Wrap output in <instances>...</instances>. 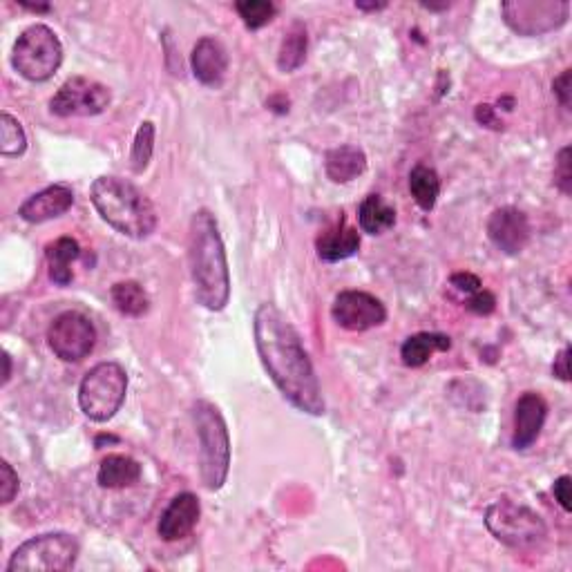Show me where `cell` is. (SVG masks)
Returning a JSON list of instances; mask_svg holds the SVG:
<instances>
[{
  "instance_id": "obj_35",
  "label": "cell",
  "mask_w": 572,
  "mask_h": 572,
  "mask_svg": "<svg viewBox=\"0 0 572 572\" xmlns=\"http://www.w3.org/2000/svg\"><path fill=\"white\" fill-rule=\"evenodd\" d=\"M552 492H555V499L559 501L561 508L570 512V476L568 474L559 476L555 485H552Z\"/></svg>"
},
{
  "instance_id": "obj_28",
  "label": "cell",
  "mask_w": 572,
  "mask_h": 572,
  "mask_svg": "<svg viewBox=\"0 0 572 572\" xmlns=\"http://www.w3.org/2000/svg\"><path fill=\"white\" fill-rule=\"evenodd\" d=\"M152 152H155V123L152 121H143L137 135H135V143H132L130 150V168L132 173L141 175L143 170L148 168Z\"/></svg>"
},
{
  "instance_id": "obj_34",
  "label": "cell",
  "mask_w": 572,
  "mask_h": 572,
  "mask_svg": "<svg viewBox=\"0 0 572 572\" xmlns=\"http://www.w3.org/2000/svg\"><path fill=\"white\" fill-rule=\"evenodd\" d=\"M450 282L454 289H459L461 293H467V295H472L481 289V280L476 278L474 273H454Z\"/></svg>"
},
{
  "instance_id": "obj_21",
  "label": "cell",
  "mask_w": 572,
  "mask_h": 572,
  "mask_svg": "<svg viewBox=\"0 0 572 572\" xmlns=\"http://www.w3.org/2000/svg\"><path fill=\"white\" fill-rule=\"evenodd\" d=\"M141 479V465L126 454H110L99 465L97 481L106 490H121Z\"/></svg>"
},
{
  "instance_id": "obj_3",
  "label": "cell",
  "mask_w": 572,
  "mask_h": 572,
  "mask_svg": "<svg viewBox=\"0 0 572 572\" xmlns=\"http://www.w3.org/2000/svg\"><path fill=\"white\" fill-rule=\"evenodd\" d=\"M90 197L103 222L117 233L132 237V240H143L155 233V206L128 179L103 175L92 184Z\"/></svg>"
},
{
  "instance_id": "obj_30",
  "label": "cell",
  "mask_w": 572,
  "mask_h": 572,
  "mask_svg": "<svg viewBox=\"0 0 572 572\" xmlns=\"http://www.w3.org/2000/svg\"><path fill=\"white\" fill-rule=\"evenodd\" d=\"M555 186L564 195L572 193V164H570V146L561 148L555 161Z\"/></svg>"
},
{
  "instance_id": "obj_15",
  "label": "cell",
  "mask_w": 572,
  "mask_h": 572,
  "mask_svg": "<svg viewBox=\"0 0 572 572\" xmlns=\"http://www.w3.org/2000/svg\"><path fill=\"white\" fill-rule=\"evenodd\" d=\"M199 517H202V505H199V499L195 494L193 492L177 494L164 510V514H161L157 526L159 537L164 541L184 539L195 530Z\"/></svg>"
},
{
  "instance_id": "obj_40",
  "label": "cell",
  "mask_w": 572,
  "mask_h": 572,
  "mask_svg": "<svg viewBox=\"0 0 572 572\" xmlns=\"http://www.w3.org/2000/svg\"><path fill=\"white\" fill-rule=\"evenodd\" d=\"M425 9H432V12H443V9H450V3H443V5H434V3H423Z\"/></svg>"
},
{
  "instance_id": "obj_32",
  "label": "cell",
  "mask_w": 572,
  "mask_h": 572,
  "mask_svg": "<svg viewBox=\"0 0 572 572\" xmlns=\"http://www.w3.org/2000/svg\"><path fill=\"white\" fill-rule=\"evenodd\" d=\"M465 304H467V309L479 313V316H490V313L497 309V298H494L490 291L479 289L470 295V300H467Z\"/></svg>"
},
{
  "instance_id": "obj_22",
  "label": "cell",
  "mask_w": 572,
  "mask_h": 572,
  "mask_svg": "<svg viewBox=\"0 0 572 572\" xmlns=\"http://www.w3.org/2000/svg\"><path fill=\"white\" fill-rule=\"evenodd\" d=\"M81 255V246L74 237H59V240L47 246L45 257L50 266V278L54 284L68 286L74 278L72 262Z\"/></svg>"
},
{
  "instance_id": "obj_41",
  "label": "cell",
  "mask_w": 572,
  "mask_h": 572,
  "mask_svg": "<svg viewBox=\"0 0 572 572\" xmlns=\"http://www.w3.org/2000/svg\"><path fill=\"white\" fill-rule=\"evenodd\" d=\"M23 7L32 9V12H50V5H27V3H23Z\"/></svg>"
},
{
  "instance_id": "obj_8",
  "label": "cell",
  "mask_w": 572,
  "mask_h": 572,
  "mask_svg": "<svg viewBox=\"0 0 572 572\" xmlns=\"http://www.w3.org/2000/svg\"><path fill=\"white\" fill-rule=\"evenodd\" d=\"M485 526L490 535L510 548H530L546 539V523L528 505L512 499L494 501L485 512Z\"/></svg>"
},
{
  "instance_id": "obj_6",
  "label": "cell",
  "mask_w": 572,
  "mask_h": 572,
  "mask_svg": "<svg viewBox=\"0 0 572 572\" xmlns=\"http://www.w3.org/2000/svg\"><path fill=\"white\" fill-rule=\"evenodd\" d=\"M63 63V45L59 36L43 23H36L16 38L12 65L23 79L32 83L50 81Z\"/></svg>"
},
{
  "instance_id": "obj_33",
  "label": "cell",
  "mask_w": 572,
  "mask_h": 572,
  "mask_svg": "<svg viewBox=\"0 0 572 572\" xmlns=\"http://www.w3.org/2000/svg\"><path fill=\"white\" fill-rule=\"evenodd\" d=\"M570 76H572V70H564L555 81H552V90H555L561 108H566V110H570Z\"/></svg>"
},
{
  "instance_id": "obj_39",
  "label": "cell",
  "mask_w": 572,
  "mask_h": 572,
  "mask_svg": "<svg viewBox=\"0 0 572 572\" xmlns=\"http://www.w3.org/2000/svg\"><path fill=\"white\" fill-rule=\"evenodd\" d=\"M358 9H362V12H378V9H385L387 3H356Z\"/></svg>"
},
{
  "instance_id": "obj_10",
  "label": "cell",
  "mask_w": 572,
  "mask_h": 572,
  "mask_svg": "<svg viewBox=\"0 0 572 572\" xmlns=\"http://www.w3.org/2000/svg\"><path fill=\"white\" fill-rule=\"evenodd\" d=\"M47 345L63 362H81L97 345V329L79 311H65L56 316L47 329Z\"/></svg>"
},
{
  "instance_id": "obj_4",
  "label": "cell",
  "mask_w": 572,
  "mask_h": 572,
  "mask_svg": "<svg viewBox=\"0 0 572 572\" xmlns=\"http://www.w3.org/2000/svg\"><path fill=\"white\" fill-rule=\"evenodd\" d=\"M193 423L199 441V474L206 490L224 488L231 470V436L219 407L211 400H197L193 405Z\"/></svg>"
},
{
  "instance_id": "obj_37",
  "label": "cell",
  "mask_w": 572,
  "mask_h": 572,
  "mask_svg": "<svg viewBox=\"0 0 572 572\" xmlns=\"http://www.w3.org/2000/svg\"><path fill=\"white\" fill-rule=\"evenodd\" d=\"M474 117H476V121L481 123V126H488V128H494V130L503 128V123L497 119V114H494L492 106H479V108H476V112H474Z\"/></svg>"
},
{
  "instance_id": "obj_31",
  "label": "cell",
  "mask_w": 572,
  "mask_h": 572,
  "mask_svg": "<svg viewBox=\"0 0 572 572\" xmlns=\"http://www.w3.org/2000/svg\"><path fill=\"white\" fill-rule=\"evenodd\" d=\"M18 494V474L7 461L0 463V499L3 505H9Z\"/></svg>"
},
{
  "instance_id": "obj_1",
  "label": "cell",
  "mask_w": 572,
  "mask_h": 572,
  "mask_svg": "<svg viewBox=\"0 0 572 572\" xmlns=\"http://www.w3.org/2000/svg\"><path fill=\"white\" fill-rule=\"evenodd\" d=\"M253 333L257 354L280 394L300 412L322 416L327 405L320 380L291 320L273 302H264L255 311Z\"/></svg>"
},
{
  "instance_id": "obj_13",
  "label": "cell",
  "mask_w": 572,
  "mask_h": 572,
  "mask_svg": "<svg viewBox=\"0 0 572 572\" xmlns=\"http://www.w3.org/2000/svg\"><path fill=\"white\" fill-rule=\"evenodd\" d=\"M530 235L528 215L514 206L497 208L488 219L490 242L505 255H519L528 246Z\"/></svg>"
},
{
  "instance_id": "obj_11",
  "label": "cell",
  "mask_w": 572,
  "mask_h": 572,
  "mask_svg": "<svg viewBox=\"0 0 572 572\" xmlns=\"http://www.w3.org/2000/svg\"><path fill=\"white\" fill-rule=\"evenodd\" d=\"M112 94L106 85L85 76H72L65 81L50 101V112L56 117H97L110 106Z\"/></svg>"
},
{
  "instance_id": "obj_29",
  "label": "cell",
  "mask_w": 572,
  "mask_h": 572,
  "mask_svg": "<svg viewBox=\"0 0 572 572\" xmlns=\"http://www.w3.org/2000/svg\"><path fill=\"white\" fill-rule=\"evenodd\" d=\"M235 9L249 30H260V27L269 25L273 16L278 14V9L269 0H240Z\"/></svg>"
},
{
  "instance_id": "obj_24",
  "label": "cell",
  "mask_w": 572,
  "mask_h": 572,
  "mask_svg": "<svg viewBox=\"0 0 572 572\" xmlns=\"http://www.w3.org/2000/svg\"><path fill=\"white\" fill-rule=\"evenodd\" d=\"M307 50H309L307 27H304V23L295 21L282 38L278 52V68L282 72H295L298 68H302V63L307 61Z\"/></svg>"
},
{
  "instance_id": "obj_7",
  "label": "cell",
  "mask_w": 572,
  "mask_h": 572,
  "mask_svg": "<svg viewBox=\"0 0 572 572\" xmlns=\"http://www.w3.org/2000/svg\"><path fill=\"white\" fill-rule=\"evenodd\" d=\"M81 546L65 532H47L27 539L14 550L7 572H65L76 566Z\"/></svg>"
},
{
  "instance_id": "obj_36",
  "label": "cell",
  "mask_w": 572,
  "mask_h": 572,
  "mask_svg": "<svg viewBox=\"0 0 572 572\" xmlns=\"http://www.w3.org/2000/svg\"><path fill=\"white\" fill-rule=\"evenodd\" d=\"M568 362H570V347H564L561 349V354L555 358V365H552V374H555L559 380H564V383L570 380Z\"/></svg>"
},
{
  "instance_id": "obj_14",
  "label": "cell",
  "mask_w": 572,
  "mask_h": 572,
  "mask_svg": "<svg viewBox=\"0 0 572 572\" xmlns=\"http://www.w3.org/2000/svg\"><path fill=\"white\" fill-rule=\"evenodd\" d=\"M548 405L539 394L526 392L514 407V432H512V447L514 450H528L537 443L541 429L546 425Z\"/></svg>"
},
{
  "instance_id": "obj_16",
  "label": "cell",
  "mask_w": 572,
  "mask_h": 572,
  "mask_svg": "<svg viewBox=\"0 0 572 572\" xmlns=\"http://www.w3.org/2000/svg\"><path fill=\"white\" fill-rule=\"evenodd\" d=\"M195 79L206 88H219L228 72V52L226 47L213 36L199 38L190 54Z\"/></svg>"
},
{
  "instance_id": "obj_18",
  "label": "cell",
  "mask_w": 572,
  "mask_h": 572,
  "mask_svg": "<svg viewBox=\"0 0 572 572\" xmlns=\"http://www.w3.org/2000/svg\"><path fill=\"white\" fill-rule=\"evenodd\" d=\"M360 249V233L347 224V217L340 213L336 226L324 231L316 240V251L322 262H340L354 257Z\"/></svg>"
},
{
  "instance_id": "obj_12",
  "label": "cell",
  "mask_w": 572,
  "mask_h": 572,
  "mask_svg": "<svg viewBox=\"0 0 572 572\" xmlns=\"http://www.w3.org/2000/svg\"><path fill=\"white\" fill-rule=\"evenodd\" d=\"M331 316L342 329L367 331L387 320V309L376 295L367 291H342L331 304Z\"/></svg>"
},
{
  "instance_id": "obj_19",
  "label": "cell",
  "mask_w": 572,
  "mask_h": 572,
  "mask_svg": "<svg viewBox=\"0 0 572 572\" xmlns=\"http://www.w3.org/2000/svg\"><path fill=\"white\" fill-rule=\"evenodd\" d=\"M367 170V155L358 146H338L324 155V173L336 184L360 177Z\"/></svg>"
},
{
  "instance_id": "obj_27",
  "label": "cell",
  "mask_w": 572,
  "mask_h": 572,
  "mask_svg": "<svg viewBox=\"0 0 572 572\" xmlns=\"http://www.w3.org/2000/svg\"><path fill=\"white\" fill-rule=\"evenodd\" d=\"M27 150V135L21 121L14 119L9 112L0 114V155L21 157Z\"/></svg>"
},
{
  "instance_id": "obj_38",
  "label": "cell",
  "mask_w": 572,
  "mask_h": 572,
  "mask_svg": "<svg viewBox=\"0 0 572 572\" xmlns=\"http://www.w3.org/2000/svg\"><path fill=\"white\" fill-rule=\"evenodd\" d=\"M3 360H5V376H3V385L9 383V378H12V358H9L7 351H3Z\"/></svg>"
},
{
  "instance_id": "obj_25",
  "label": "cell",
  "mask_w": 572,
  "mask_h": 572,
  "mask_svg": "<svg viewBox=\"0 0 572 572\" xmlns=\"http://www.w3.org/2000/svg\"><path fill=\"white\" fill-rule=\"evenodd\" d=\"M110 295H112V302H114V307H117V311L128 318L146 316L150 309L148 293L143 291V286L135 280L117 282L112 286Z\"/></svg>"
},
{
  "instance_id": "obj_20",
  "label": "cell",
  "mask_w": 572,
  "mask_h": 572,
  "mask_svg": "<svg viewBox=\"0 0 572 572\" xmlns=\"http://www.w3.org/2000/svg\"><path fill=\"white\" fill-rule=\"evenodd\" d=\"M452 349V340L445 333H429V331H421L409 336L403 347H400V358H403L405 367L418 369L423 367L425 362L432 358L436 351H450Z\"/></svg>"
},
{
  "instance_id": "obj_17",
  "label": "cell",
  "mask_w": 572,
  "mask_h": 572,
  "mask_svg": "<svg viewBox=\"0 0 572 572\" xmlns=\"http://www.w3.org/2000/svg\"><path fill=\"white\" fill-rule=\"evenodd\" d=\"M72 204H74L72 188L65 184H54L43 188L41 193H36L27 199V202H23L21 208H18V215L30 224H43L50 222V219L61 217L63 213H68Z\"/></svg>"
},
{
  "instance_id": "obj_26",
  "label": "cell",
  "mask_w": 572,
  "mask_h": 572,
  "mask_svg": "<svg viewBox=\"0 0 572 572\" xmlns=\"http://www.w3.org/2000/svg\"><path fill=\"white\" fill-rule=\"evenodd\" d=\"M409 193H412L414 202L423 208V211H432L441 195V179H438L434 168L416 166L409 173Z\"/></svg>"
},
{
  "instance_id": "obj_2",
  "label": "cell",
  "mask_w": 572,
  "mask_h": 572,
  "mask_svg": "<svg viewBox=\"0 0 572 572\" xmlns=\"http://www.w3.org/2000/svg\"><path fill=\"white\" fill-rule=\"evenodd\" d=\"M188 266L197 302L208 311H224L231 300V271L217 219L206 208L190 219Z\"/></svg>"
},
{
  "instance_id": "obj_23",
  "label": "cell",
  "mask_w": 572,
  "mask_h": 572,
  "mask_svg": "<svg viewBox=\"0 0 572 572\" xmlns=\"http://www.w3.org/2000/svg\"><path fill=\"white\" fill-rule=\"evenodd\" d=\"M360 231L369 235H383L396 224V211L380 195H367L358 208Z\"/></svg>"
},
{
  "instance_id": "obj_9",
  "label": "cell",
  "mask_w": 572,
  "mask_h": 572,
  "mask_svg": "<svg viewBox=\"0 0 572 572\" xmlns=\"http://www.w3.org/2000/svg\"><path fill=\"white\" fill-rule=\"evenodd\" d=\"M505 25L519 36H541L564 27L570 18L566 0H510L501 5Z\"/></svg>"
},
{
  "instance_id": "obj_5",
  "label": "cell",
  "mask_w": 572,
  "mask_h": 572,
  "mask_svg": "<svg viewBox=\"0 0 572 572\" xmlns=\"http://www.w3.org/2000/svg\"><path fill=\"white\" fill-rule=\"evenodd\" d=\"M128 394V374L119 362H99L79 387L81 412L94 423H108L117 416Z\"/></svg>"
}]
</instances>
